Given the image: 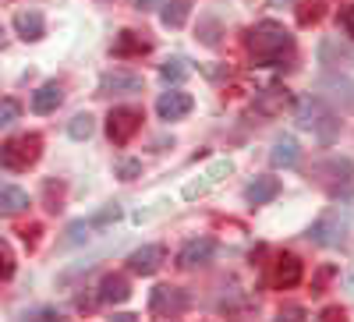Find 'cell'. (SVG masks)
Segmentation results:
<instances>
[{
    "mask_svg": "<svg viewBox=\"0 0 354 322\" xmlns=\"http://www.w3.org/2000/svg\"><path fill=\"white\" fill-rule=\"evenodd\" d=\"M248 57L255 68H280L294 57V36L280 21H259L248 32Z\"/></svg>",
    "mask_w": 354,
    "mask_h": 322,
    "instance_id": "6da1fadb",
    "label": "cell"
},
{
    "mask_svg": "<svg viewBox=\"0 0 354 322\" xmlns=\"http://www.w3.org/2000/svg\"><path fill=\"white\" fill-rule=\"evenodd\" d=\"M298 124H301L305 131H312L315 138H322V142H330V138L340 131L337 113L326 106V100H322V96H305V100L298 103Z\"/></svg>",
    "mask_w": 354,
    "mask_h": 322,
    "instance_id": "7a4b0ae2",
    "label": "cell"
},
{
    "mask_svg": "<svg viewBox=\"0 0 354 322\" xmlns=\"http://www.w3.org/2000/svg\"><path fill=\"white\" fill-rule=\"evenodd\" d=\"M43 156V138L39 135H18V138H8L4 145H0V167H8V170H28V167H36Z\"/></svg>",
    "mask_w": 354,
    "mask_h": 322,
    "instance_id": "3957f363",
    "label": "cell"
},
{
    "mask_svg": "<svg viewBox=\"0 0 354 322\" xmlns=\"http://www.w3.org/2000/svg\"><path fill=\"white\" fill-rule=\"evenodd\" d=\"M188 312V290L174 287V283H160L149 294V315L156 319H181Z\"/></svg>",
    "mask_w": 354,
    "mask_h": 322,
    "instance_id": "277c9868",
    "label": "cell"
},
{
    "mask_svg": "<svg viewBox=\"0 0 354 322\" xmlns=\"http://www.w3.org/2000/svg\"><path fill=\"white\" fill-rule=\"evenodd\" d=\"M138 128H142V110H135V106H117L106 117V135L113 145H128L138 135Z\"/></svg>",
    "mask_w": 354,
    "mask_h": 322,
    "instance_id": "5b68a950",
    "label": "cell"
},
{
    "mask_svg": "<svg viewBox=\"0 0 354 322\" xmlns=\"http://www.w3.org/2000/svg\"><path fill=\"white\" fill-rule=\"evenodd\" d=\"M308 238H312L315 245H322V248H340L344 238H347V220H340V213L333 209V213L319 216V220L312 223Z\"/></svg>",
    "mask_w": 354,
    "mask_h": 322,
    "instance_id": "8992f818",
    "label": "cell"
},
{
    "mask_svg": "<svg viewBox=\"0 0 354 322\" xmlns=\"http://www.w3.org/2000/svg\"><path fill=\"white\" fill-rule=\"evenodd\" d=\"M301 276H305V266H301V258H298V255L283 252V255L273 258L270 287H277V290H290V287H298V283H301Z\"/></svg>",
    "mask_w": 354,
    "mask_h": 322,
    "instance_id": "52a82bcc",
    "label": "cell"
},
{
    "mask_svg": "<svg viewBox=\"0 0 354 322\" xmlns=\"http://www.w3.org/2000/svg\"><path fill=\"white\" fill-rule=\"evenodd\" d=\"M142 93V75L135 71H106L100 78V96H135Z\"/></svg>",
    "mask_w": 354,
    "mask_h": 322,
    "instance_id": "ba28073f",
    "label": "cell"
},
{
    "mask_svg": "<svg viewBox=\"0 0 354 322\" xmlns=\"http://www.w3.org/2000/svg\"><path fill=\"white\" fill-rule=\"evenodd\" d=\"M163 262H167V248L163 245H145V248L128 255V269L135 276H153V273H160Z\"/></svg>",
    "mask_w": 354,
    "mask_h": 322,
    "instance_id": "9c48e42d",
    "label": "cell"
},
{
    "mask_svg": "<svg viewBox=\"0 0 354 322\" xmlns=\"http://www.w3.org/2000/svg\"><path fill=\"white\" fill-rule=\"evenodd\" d=\"M216 255V241L213 238H192L181 252H177V266L181 269H198Z\"/></svg>",
    "mask_w": 354,
    "mask_h": 322,
    "instance_id": "30bf717a",
    "label": "cell"
},
{
    "mask_svg": "<svg viewBox=\"0 0 354 322\" xmlns=\"http://www.w3.org/2000/svg\"><path fill=\"white\" fill-rule=\"evenodd\" d=\"M230 170H234V163H230V160H216L209 170H202V173H198V181L185 184V198H202L205 191H213V188L227 178Z\"/></svg>",
    "mask_w": 354,
    "mask_h": 322,
    "instance_id": "8fae6325",
    "label": "cell"
},
{
    "mask_svg": "<svg viewBox=\"0 0 354 322\" xmlns=\"http://www.w3.org/2000/svg\"><path fill=\"white\" fill-rule=\"evenodd\" d=\"M195 106V100L181 89H174V93H163L156 100V113H160V121H181V117H188Z\"/></svg>",
    "mask_w": 354,
    "mask_h": 322,
    "instance_id": "7c38bea8",
    "label": "cell"
},
{
    "mask_svg": "<svg viewBox=\"0 0 354 322\" xmlns=\"http://www.w3.org/2000/svg\"><path fill=\"white\" fill-rule=\"evenodd\" d=\"M15 32H18L25 43H39V39L46 36V21H43V15H39V11L25 8V11H18V15H15Z\"/></svg>",
    "mask_w": 354,
    "mask_h": 322,
    "instance_id": "4fadbf2b",
    "label": "cell"
},
{
    "mask_svg": "<svg viewBox=\"0 0 354 322\" xmlns=\"http://www.w3.org/2000/svg\"><path fill=\"white\" fill-rule=\"evenodd\" d=\"M149 50H153V43L145 39V32H135V28H124V32L113 39V57H124V61L128 57H145Z\"/></svg>",
    "mask_w": 354,
    "mask_h": 322,
    "instance_id": "5bb4252c",
    "label": "cell"
},
{
    "mask_svg": "<svg viewBox=\"0 0 354 322\" xmlns=\"http://www.w3.org/2000/svg\"><path fill=\"white\" fill-rule=\"evenodd\" d=\"M298 160H301V145L294 142L290 135H283V138H277V142H273L270 163H273L277 170H290V167H298Z\"/></svg>",
    "mask_w": 354,
    "mask_h": 322,
    "instance_id": "9a60e30c",
    "label": "cell"
},
{
    "mask_svg": "<svg viewBox=\"0 0 354 322\" xmlns=\"http://www.w3.org/2000/svg\"><path fill=\"white\" fill-rule=\"evenodd\" d=\"M128 298H131V283H128L121 273L103 276V283H100V301H103V305H121V301H128Z\"/></svg>",
    "mask_w": 354,
    "mask_h": 322,
    "instance_id": "2e32d148",
    "label": "cell"
},
{
    "mask_svg": "<svg viewBox=\"0 0 354 322\" xmlns=\"http://www.w3.org/2000/svg\"><path fill=\"white\" fill-rule=\"evenodd\" d=\"M319 173H330L326 184L337 191V188H347V184H351V178H354V163L344 160V156H333L330 163H322V167H319Z\"/></svg>",
    "mask_w": 354,
    "mask_h": 322,
    "instance_id": "e0dca14e",
    "label": "cell"
},
{
    "mask_svg": "<svg viewBox=\"0 0 354 322\" xmlns=\"http://www.w3.org/2000/svg\"><path fill=\"white\" fill-rule=\"evenodd\" d=\"M61 103H64V89L57 82H46V85H39V89L32 93V110L36 113H53Z\"/></svg>",
    "mask_w": 354,
    "mask_h": 322,
    "instance_id": "ac0fdd59",
    "label": "cell"
},
{
    "mask_svg": "<svg viewBox=\"0 0 354 322\" xmlns=\"http://www.w3.org/2000/svg\"><path fill=\"white\" fill-rule=\"evenodd\" d=\"M280 195V181L277 178H255L248 188H245V198L252 206H266V202H273Z\"/></svg>",
    "mask_w": 354,
    "mask_h": 322,
    "instance_id": "d6986e66",
    "label": "cell"
},
{
    "mask_svg": "<svg viewBox=\"0 0 354 322\" xmlns=\"http://www.w3.org/2000/svg\"><path fill=\"white\" fill-rule=\"evenodd\" d=\"M28 209V195L15 184H4L0 188V216H18Z\"/></svg>",
    "mask_w": 354,
    "mask_h": 322,
    "instance_id": "ffe728a7",
    "label": "cell"
},
{
    "mask_svg": "<svg viewBox=\"0 0 354 322\" xmlns=\"http://www.w3.org/2000/svg\"><path fill=\"white\" fill-rule=\"evenodd\" d=\"M188 15H192V4H188V0H170V4H163L160 21H163L167 28H181V25L188 21Z\"/></svg>",
    "mask_w": 354,
    "mask_h": 322,
    "instance_id": "44dd1931",
    "label": "cell"
},
{
    "mask_svg": "<svg viewBox=\"0 0 354 322\" xmlns=\"http://www.w3.org/2000/svg\"><path fill=\"white\" fill-rule=\"evenodd\" d=\"M93 131H96V121H93V113H75V117H71V124H68V135H71L75 142H82V138H93Z\"/></svg>",
    "mask_w": 354,
    "mask_h": 322,
    "instance_id": "7402d4cb",
    "label": "cell"
},
{
    "mask_svg": "<svg viewBox=\"0 0 354 322\" xmlns=\"http://www.w3.org/2000/svg\"><path fill=\"white\" fill-rule=\"evenodd\" d=\"M188 71H192V68H188L185 57H167L163 68H160V78H163V82H181Z\"/></svg>",
    "mask_w": 354,
    "mask_h": 322,
    "instance_id": "603a6c76",
    "label": "cell"
},
{
    "mask_svg": "<svg viewBox=\"0 0 354 322\" xmlns=\"http://www.w3.org/2000/svg\"><path fill=\"white\" fill-rule=\"evenodd\" d=\"M18 117H21V103L18 100H0V131L11 128Z\"/></svg>",
    "mask_w": 354,
    "mask_h": 322,
    "instance_id": "cb8c5ba5",
    "label": "cell"
},
{
    "mask_svg": "<svg viewBox=\"0 0 354 322\" xmlns=\"http://www.w3.org/2000/svg\"><path fill=\"white\" fill-rule=\"evenodd\" d=\"M15 266H18V262H15L11 245L0 238V280H11V276H15Z\"/></svg>",
    "mask_w": 354,
    "mask_h": 322,
    "instance_id": "d4e9b609",
    "label": "cell"
},
{
    "mask_svg": "<svg viewBox=\"0 0 354 322\" xmlns=\"http://www.w3.org/2000/svg\"><path fill=\"white\" fill-rule=\"evenodd\" d=\"M322 15H326L322 4H298V21L301 25H315V21H322Z\"/></svg>",
    "mask_w": 354,
    "mask_h": 322,
    "instance_id": "484cf974",
    "label": "cell"
},
{
    "mask_svg": "<svg viewBox=\"0 0 354 322\" xmlns=\"http://www.w3.org/2000/svg\"><path fill=\"white\" fill-rule=\"evenodd\" d=\"M138 173H142V160H121L117 163V178L121 181H135Z\"/></svg>",
    "mask_w": 354,
    "mask_h": 322,
    "instance_id": "4316f807",
    "label": "cell"
},
{
    "mask_svg": "<svg viewBox=\"0 0 354 322\" xmlns=\"http://www.w3.org/2000/svg\"><path fill=\"white\" fill-rule=\"evenodd\" d=\"M88 238V223L85 220H75L71 227H68V238H64V245H82Z\"/></svg>",
    "mask_w": 354,
    "mask_h": 322,
    "instance_id": "83f0119b",
    "label": "cell"
},
{
    "mask_svg": "<svg viewBox=\"0 0 354 322\" xmlns=\"http://www.w3.org/2000/svg\"><path fill=\"white\" fill-rule=\"evenodd\" d=\"M39 238H43V227H39V223H28V227L21 230V241H25L28 248H36V245H39Z\"/></svg>",
    "mask_w": 354,
    "mask_h": 322,
    "instance_id": "f1b7e54d",
    "label": "cell"
},
{
    "mask_svg": "<svg viewBox=\"0 0 354 322\" xmlns=\"http://www.w3.org/2000/svg\"><path fill=\"white\" fill-rule=\"evenodd\" d=\"M340 25H344V32L354 39V4H351V8H344V15H340Z\"/></svg>",
    "mask_w": 354,
    "mask_h": 322,
    "instance_id": "f546056e",
    "label": "cell"
},
{
    "mask_svg": "<svg viewBox=\"0 0 354 322\" xmlns=\"http://www.w3.org/2000/svg\"><path fill=\"white\" fill-rule=\"evenodd\" d=\"M117 216H121V206H106L103 213H96L93 223H110V220H117Z\"/></svg>",
    "mask_w": 354,
    "mask_h": 322,
    "instance_id": "4dcf8cb0",
    "label": "cell"
},
{
    "mask_svg": "<svg viewBox=\"0 0 354 322\" xmlns=\"http://www.w3.org/2000/svg\"><path fill=\"white\" fill-rule=\"evenodd\" d=\"M160 4H167V0H135L138 11H153V8H160Z\"/></svg>",
    "mask_w": 354,
    "mask_h": 322,
    "instance_id": "1f68e13d",
    "label": "cell"
},
{
    "mask_svg": "<svg viewBox=\"0 0 354 322\" xmlns=\"http://www.w3.org/2000/svg\"><path fill=\"white\" fill-rule=\"evenodd\" d=\"M280 315H287V319H305V308H298V305H290V308H283Z\"/></svg>",
    "mask_w": 354,
    "mask_h": 322,
    "instance_id": "d6a6232c",
    "label": "cell"
},
{
    "mask_svg": "<svg viewBox=\"0 0 354 322\" xmlns=\"http://www.w3.org/2000/svg\"><path fill=\"white\" fill-rule=\"evenodd\" d=\"M32 319H43L46 322V319H61V315H57L53 308H43V312H32Z\"/></svg>",
    "mask_w": 354,
    "mask_h": 322,
    "instance_id": "836d02e7",
    "label": "cell"
},
{
    "mask_svg": "<svg viewBox=\"0 0 354 322\" xmlns=\"http://www.w3.org/2000/svg\"><path fill=\"white\" fill-rule=\"evenodd\" d=\"M322 319H344V308H326V312H322Z\"/></svg>",
    "mask_w": 354,
    "mask_h": 322,
    "instance_id": "e575fe53",
    "label": "cell"
},
{
    "mask_svg": "<svg viewBox=\"0 0 354 322\" xmlns=\"http://www.w3.org/2000/svg\"><path fill=\"white\" fill-rule=\"evenodd\" d=\"M138 315H131V312H121V315H113V322H135Z\"/></svg>",
    "mask_w": 354,
    "mask_h": 322,
    "instance_id": "d590c367",
    "label": "cell"
},
{
    "mask_svg": "<svg viewBox=\"0 0 354 322\" xmlns=\"http://www.w3.org/2000/svg\"><path fill=\"white\" fill-rule=\"evenodd\" d=\"M4 43H8V36H4V25H0V50H4Z\"/></svg>",
    "mask_w": 354,
    "mask_h": 322,
    "instance_id": "8d00e7d4",
    "label": "cell"
}]
</instances>
